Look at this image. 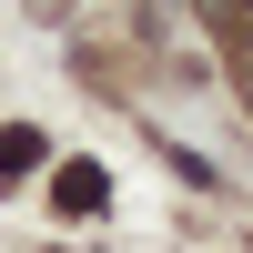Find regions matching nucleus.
Segmentation results:
<instances>
[{"label": "nucleus", "mask_w": 253, "mask_h": 253, "mask_svg": "<svg viewBox=\"0 0 253 253\" xmlns=\"http://www.w3.org/2000/svg\"><path fill=\"white\" fill-rule=\"evenodd\" d=\"M61 203H71V213H91V203H101V172H91V162H71V172H61Z\"/></svg>", "instance_id": "obj_1"}]
</instances>
